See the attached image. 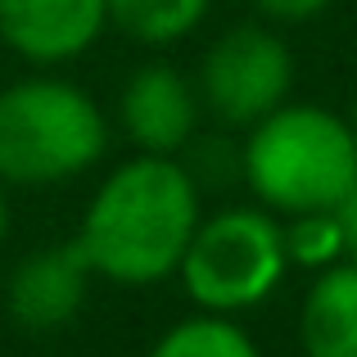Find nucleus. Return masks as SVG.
Here are the masks:
<instances>
[{
    "instance_id": "nucleus-1",
    "label": "nucleus",
    "mask_w": 357,
    "mask_h": 357,
    "mask_svg": "<svg viewBox=\"0 0 357 357\" xmlns=\"http://www.w3.org/2000/svg\"><path fill=\"white\" fill-rule=\"evenodd\" d=\"M204 218L199 181L172 154H136L96 185L73 244L91 276L118 289H149L176 276Z\"/></svg>"
},
{
    "instance_id": "nucleus-2",
    "label": "nucleus",
    "mask_w": 357,
    "mask_h": 357,
    "mask_svg": "<svg viewBox=\"0 0 357 357\" xmlns=\"http://www.w3.org/2000/svg\"><path fill=\"white\" fill-rule=\"evenodd\" d=\"M244 131L240 176L276 218L335 208L357 176V136L335 109L285 100Z\"/></svg>"
},
{
    "instance_id": "nucleus-3",
    "label": "nucleus",
    "mask_w": 357,
    "mask_h": 357,
    "mask_svg": "<svg viewBox=\"0 0 357 357\" xmlns=\"http://www.w3.org/2000/svg\"><path fill=\"white\" fill-rule=\"evenodd\" d=\"M109 149V118L86 86L59 73H27L0 86V181L63 185L86 176Z\"/></svg>"
},
{
    "instance_id": "nucleus-4",
    "label": "nucleus",
    "mask_w": 357,
    "mask_h": 357,
    "mask_svg": "<svg viewBox=\"0 0 357 357\" xmlns=\"http://www.w3.org/2000/svg\"><path fill=\"white\" fill-rule=\"evenodd\" d=\"M289 271L280 218L258 208L204 213L181 253V289L199 312L240 317L267 303Z\"/></svg>"
},
{
    "instance_id": "nucleus-5",
    "label": "nucleus",
    "mask_w": 357,
    "mask_h": 357,
    "mask_svg": "<svg viewBox=\"0 0 357 357\" xmlns=\"http://www.w3.org/2000/svg\"><path fill=\"white\" fill-rule=\"evenodd\" d=\"M199 105L227 127H253L294 91V50L267 23H236L199 59Z\"/></svg>"
},
{
    "instance_id": "nucleus-6",
    "label": "nucleus",
    "mask_w": 357,
    "mask_h": 357,
    "mask_svg": "<svg viewBox=\"0 0 357 357\" xmlns=\"http://www.w3.org/2000/svg\"><path fill=\"white\" fill-rule=\"evenodd\" d=\"M199 91L172 63H140L118 91V122L136 154H181L199 131Z\"/></svg>"
},
{
    "instance_id": "nucleus-7",
    "label": "nucleus",
    "mask_w": 357,
    "mask_h": 357,
    "mask_svg": "<svg viewBox=\"0 0 357 357\" xmlns=\"http://www.w3.org/2000/svg\"><path fill=\"white\" fill-rule=\"evenodd\" d=\"M105 27L109 0H0V41L32 68L82 59Z\"/></svg>"
},
{
    "instance_id": "nucleus-8",
    "label": "nucleus",
    "mask_w": 357,
    "mask_h": 357,
    "mask_svg": "<svg viewBox=\"0 0 357 357\" xmlns=\"http://www.w3.org/2000/svg\"><path fill=\"white\" fill-rule=\"evenodd\" d=\"M91 289V267L77 244H50L36 249L9 271L5 285V312L27 335H54L77 321Z\"/></svg>"
},
{
    "instance_id": "nucleus-9",
    "label": "nucleus",
    "mask_w": 357,
    "mask_h": 357,
    "mask_svg": "<svg viewBox=\"0 0 357 357\" xmlns=\"http://www.w3.org/2000/svg\"><path fill=\"white\" fill-rule=\"evenodd\" d=\"M303 357H357V262L340 258L321 267L298 303Z\"/></svg>"
},
{
    "instance_id": "nucleus-10",
    "label": "nucleus",
    "mask_w": 357,
    "mask_h": 357,
    "mask_svg": "<svg viewBox=\"0 0 357 357\" xmlns=\"http://www.w3.org/2000/svg\"><path fill=\"white\" fill-rule=\"evenodd\" d=\"M213 0H109V27L136 45H176L208 18Z\"/></svg>"
},
{
    "instance_id": "nucleus-11",
    "label": "nucleus",
    "mask_w": 357,
    "mask_h": 357,
    "mask_svg": "<svg viewBox=\"0 0 357 357\" xmlns=\"http://www.w3.org/2000/svg\"><path fill=\"white\" fill-rule=\"evenodd\" d=\"M145 357H262V353L236 317L195 312V317H181L176 326H167Z\"/></svg>"
},
{
    "instance_id": "nucleus-12",
    "label": "nucleus",
    "mask_w": 357,
    "mask_h": 357,
    "mask_svg": "<svg viewBox=\"0 0 357 357\" xmlns=\"http://www.w3.org/2000/svg\"><path fill=\"white\" fill-rule=\"evenodd\" d=\"M280 236H285V258H289V267L321 271V267H331V262H340V258H344L340 222H335V213H331V208L280 218Z\"/></svg>"
},
{
    "instance_id": "nucleus-13",
    "label": "nucleus",
    "mask_w": 357,
    "mask_h": 357,
    "mask_svg": "<svg viewBox=\"0 0 357 357\" xmlns=\"http://www.w3.org/2000/svg\"><path fill=\"white\" fill-rule=\"evenodd\" d=\"M335 0H253V9L262 14V23L271 27H294V23H312L331 9Z\"/></svg>"
},
{
    "instance_id": "nucleus-14",
    "label": "nucleus",
    "mask_w": 357,
    "mask_h": 357,
    "mask_svg": "<svg viewBox=\"0 0 357 357\" xmlns=\"http://www.w3.org/2000/svg\"><path fill=\"white\" fill-rule=\"evenodd\" d=\"M335 222H340V240H344V258H353L357 262V176H353V185L340 195V204H335Z\"/></svg>"
},
{
    "instance_id": "nucleus-15",
    "label": "nucleus",
    "mask_w": 357,
    "mask_h": 357,
    "mask_svg": "<svg viewBox=\"0 0 357 357\" xmlns=\"http://www.w3.org/2000/svg\"><path fill=\"white\" fill-rule=\"evenodd\" d=\"M9 236V195H5V181H0V244Z\"/></svg>"
},
{
    "instance_id": "nucleus-16",
    "label": "nucleus",
    "mask_w": 357,
    "mask_h": 357,
    "mask_svg": "<svg viewBox=\"0 0 357 357\" xmlns=\"http://www.w3.org/2000/svg\"><path fill=\"white\" fill-rule=\"evenodd\" d=\"M349 127H353V136H357V96H353V109H349Z\"/></svg>"
}]
</instances>
